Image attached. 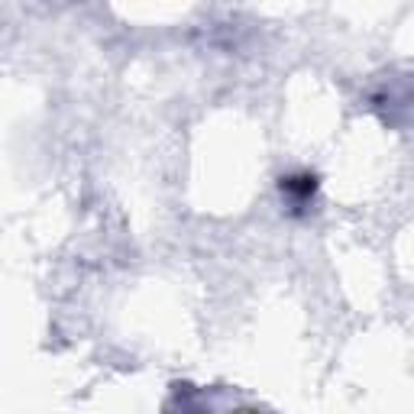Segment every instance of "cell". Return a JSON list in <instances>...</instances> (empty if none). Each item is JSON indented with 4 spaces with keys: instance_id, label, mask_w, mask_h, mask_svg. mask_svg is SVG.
I'll return each mask as SVG.
<instances>
[{
    "instance_id": "obj_1",
    "label": "cell",
    "mask_w": 414,
    "mask_h": 414,
    "mask_svg": "<svg viewBox=\"0 0 414 414\" xmlns=\"http://www.w3.org/2000/svg\"><path fill=\"white\" fill-rule=\"evenodd\" d=\"M314 188H317V181H314L311 175H298V178H282V191H288V195L295 198H311Z\"/></svg>"
}]
</instances>
